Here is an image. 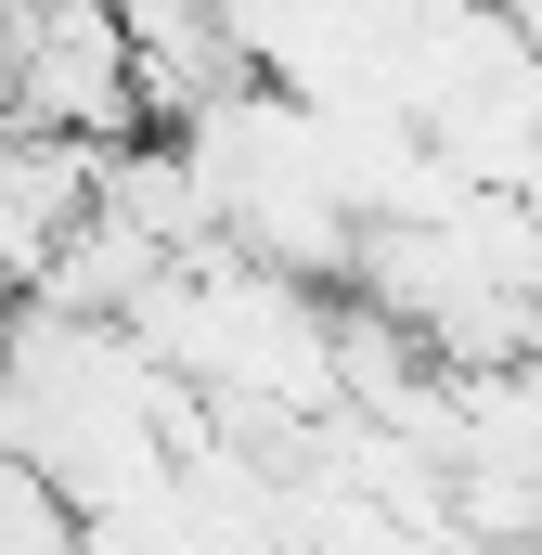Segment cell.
<instances>
[{
    "label": "cell",
    "mask_w": 542,
    "mask_h": 555,
    "mask_svg": "<svg viewBox=\"0 0 542 555\" xmlns=\"http://www.w3.org/2000/svg\"><path fill=\"white\" fill-rule=\"evenodd\" d=\"M13 130L91 142V155L155 142V117H142V65H130V13H91V0L26 13V39H13Z\"/></svg>",
    "instance_id": "1"
}]
</instances>
